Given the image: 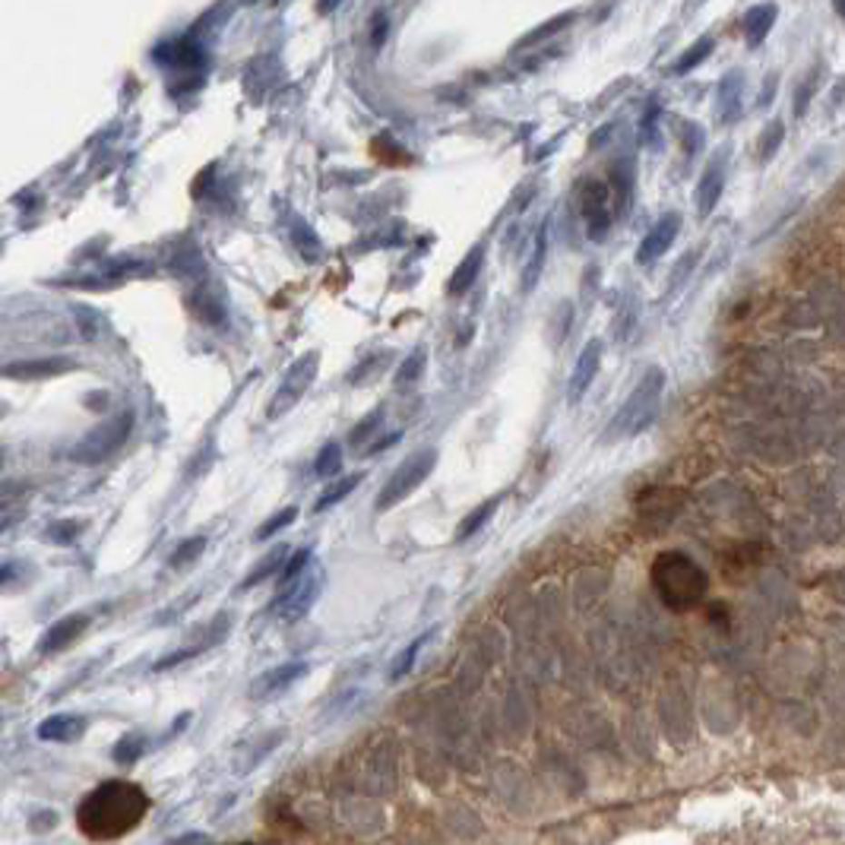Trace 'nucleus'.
<instances>
[{
    "label": "nucleus",
    "mask_w": 845,
    "mask_h": 845,
    "mask_svg": "<svg viewBox=\"0 0 845 845\" xmlns=\"http://www.w3.org/2000/svg\"><path fill=\"white\" fill-rule=\"evenodd\" d=\"M149 814V795L127 779H108L89 791L76 808V823L89 840L108 842L134 833Z\"/></svg>",
    "instance_id": "obj_1"
},
{
    "label": "nucleus",
    "mask_w": 845,
    "mask_h": 845,
    "mask_svg": "<svg viewBox=\"0 0 845 845\" xmlns=\"http://www.w3.org/2000/svg\"><path fill=\"white\" fill-rule=\"evenodd\" d=\"M652 586H656L659 599L668 608L687 611V608H693L706 595V573L687 554L668 552L652 567Z\"/></svg>",
    "instance_id": "obj_2"
},
{
    "label": "nucleus",
    "mask_w": 845,
    "mask_h": 845,
    "mask_svg": "<svg viewBox=\"0 0 845 845\" xmlns=\"http://www.w3.org/2000/svg\"><path fill=\"white\" fill-rule=\"evenodd\" d=\"M661 390H665V374H661V368H650L643 374V380L633 386V393L627 396V403L618 409V415L611 418L605 441H621V437H633L643 428H650L652 418H656V412H659Z\"/></svg>",
    "instance_id": "obj_3"
},
{
    "label": "nucleus",
    "mask_w": 845,
    "mask_h": 845,
    "mask_svg": "<svg viewBox=\"0 0 845 845\" xmlns=\"http://www.w3.org/2000/svg\"><path fill=\"white\" fill-rule=\"evenodd\" d=\"M434 466H437V450H418V453H412L403 466L393 472L390 482L383 484V491L377 494L374 507L383 513V510H393L396 503H403L405 497H409L412 491H415L418 484L434 472Z\"/></svg>",
    "instance_id": "obj_4"
},
{
    "label": "nucleus",
    "mask_w": 845,
    "mask_h": 845,
    "mask_svg": "<svg viewBox=\"0 0 845 845\" xmlns=\"http://www.w3.org/2000/svg\"><path fill=\"white\" fill-rule=\"evenodd\" d=\"M130 428H134V415H130V412H121V415L108 418L104 424H98V428L89 431V434L83 437V441L76 443L74 450H70V456H74L76 462H102V460H108L111 453H117V450L127 443Z\"/></svg>",
    "instance_id": "obj_5"
},
{
    "label": "nucleus",
    "mask_w": 845,
    "mask_h": 845,
    "mask_svg": "<svg viewBox=\"0 0 845 845\" xmlns=\"http://www.w3.org/2000/svg\"><path fill=\"white\" fill-rule=\"evenodd\" d=\"M576 200H580V213L582 222H586V234L592 241H605L614 222V200L611 190H608V181L586 178L580 190H576Z\"/></svg>",
    "instance_id": "obj_6"
},
{
    "label": "nucleus",
    "mask_w": 845,
    "mask_h": 845,
    "mask_svg": "<svg viewBox=\"0 0 845 845\" xmlns=\"http://www.w3.org/2000/svg\"><path fill=\"white\" fill-rule=\"evenodd\" d=\"M320 589H323V567L313 561L311 567H307L304 573L298 576V580L288 582V586L282 589V595H279V601H276L279 618L285 621V624H294V621H301L313 608V601L320 599Z\"/></svg>",
    "instance_id": "obj_7"
},
{
    "label": "nucleus",
    "mask_w": 845,
    "mask_h": 845,
    "mask_svg": "<svg viewBox=\"0 0 845 845\" xmlns=\"http://www.w3.org/2000/svg\"><path fill=\"white\" fill-rule=\"evenodd\" d=\"M317 364H320V355H317V352H307L304 358H298V362H294L292 368H288V374H285V380H282L279 393L273 396L270 412H266V415H270V418L285 415V412L292 409V405L298 403L301 396H304L307 386L313 383V377H317Z\"/></svg>",
    "instance_id": "obj_8"
},
{
    "label": "nucleus",
    "mask_w": 845,
    "mask_h": 845,
    "mask_svg": "<svg viewBox=\"0 0 845 845\" xmlns=\"http://www.w3.org/2000/svg\"><path fill=\"white\" fill-rule=\"evenodd\" d=\"M70 371H76V362H74V358H64V355L25 358V362L0 364V377H4V380H19V383H25V380H55V377L70 374Z\"/></svg>",
    "instance_id": "obj_9"
},
{
    "label": "nucleus",
    "mask_w": 845,
    "mask_h": 845,
    "mask_svg": "<svg viewBox=\"0 0 845 845\" xmlns=\"http://www.w3.org/2000/svg\"><path fill=\"white\" fill-rule=\"evenodd\" d=\"M678 232H681V213H665V215H661L656 225L650 228V234H646V238L640 241V247H637V263H640V266L656 263L661 254H668V247L674 244Z\"/></svg>",
    "instance_id": "obj_10"
},
{
    "label": "nucleus",
    "mask_w": 845,
    "mask_h": 845,
    "mask_svg": "<svg viewBox=\"0 0 845 845\" xmlns=\"http://www.w3.org/2000/svg\"><path fill=\"white\" fill-rule=\"evenodd\" d=\"M86 631H89V614H67V618L55 621V624L42 633L38 652H42V656H57V652L70 650Z\"/></svg>",
    "instance_id": "obj_11"
},
{
    "label": "nucleus",
    "mask_w": 845,
    "mask_h": 845,
    "mask_svg": "<svg viewBox=\"0 0 845 845\" xmlns=\"http://www.w3.org/2000/svg\"><path fill=\"white\" fill-rule=\"evenodd\" d=\"M601 352H605V345H601V339H592V343H586V349L580 352V358H576V368L573 374H570V399H582V393L592 386L595 374H599V364H601Z\"/></svg>",
    "instance_id": "obj_12"
},
{
    "label": "nucleus",
    "mask_w": 845,
    "mask_h": 845,
    "mask_svg": "<svg viewBox=\"0 0 845 845\" xmlns=\"http://www.w3.org/2000/svg\"><path fill=\"white\" fill-rule=\"evenodd\" d=\"M307 674V661H288V665H276L251 687L254 697H276V693H285L288 687L294 684L298 678Z\"/></svg>",
    "instance_id": "obj_13"
},
{
    "label": "nucleus",
    "mask_w": 845,
    "mask_h": 845,
    "mask_svg": "<svg viewBox=\"0 0 845 845\" xmlns=\"http://www.w3.org/2000/svg\"><path fill=\"white\" fill-rule=\"evenodd\" d=\"M35 731H38V738H42V741L70 744V741H76V738L86 735V719H83V716H67V712H61V716L42 719Z\"/></svg>",
    "instance_id": "obj_14"
},
{
    "label": "nucleus",
    "mask_w": 845,
    "mask_h": 845,
    "mask_svg": "<svg viewBox=\"0 0 845 845\" xmlns=\"http://www.w3.org/2000/svg\"><path fill=\"white\" fill-rule=\"evenodd\" d=\"M741 98H744V74H741V70H731V74L725 76L722 83H719V93H716L719 121H725V124L738 121V117H741V111H744Z\"/></svg>",
    "instance_id": "obj_15"
},
{
    "label": "nucleus",
    "mask_w": 845,
    "mask_h": 845,
    "mask_svg": "<svg viewBox=\"0 0 845 845\" xmlns=\"http://www.w3.org/2000/svg\"><path fill=\"white\" fill-rule=\"evenodd\" d=\"M633 184H637V172H633V162L631 159L611 165V181H608V190H611L614 215H618V219H624V215L631 213Z\"/></svg>",
    "instance_id": "obj_16"
},
{
    "label": "nucleus",
    "mask_w": 845,
    "mask_h": 845,
    "mask_svg": "<svg viewBox=\"0 0 845 845\" xmlns=\"http://www.w3.org/2000/svg\"><path fill=\"white\" fill-rule=\"evenodd\" d=\"M722 190H725V162H710L703 172V178H700L697 184V209L700 215H710L712 209L719 206V200H722Z\"/></svg>",
    "instance_id": "obj_17"
},
{
    "label": "nucleus",
    "mask_w": 845,
    "mask_h": 845,
    "mask_svg": "<svg viewBox=\"0 0 845 845\" xmlns=\"http://www.w3.org/2000/svg\"><path fill=\"white\" fill-rule=\"evenodd\" d=\"M482 266H484V244H475L466 257H462V263L453 270V276H450V282H447V292L453 294V298L456 294H466L469 288L475 285Z\"/></svg>",
    "instance_id": "obj_18"
},
{
    "label": "nucleus",
    "mask_w": 845,
    "mask_h": 845,
    "mask_svg": "<svg viewBox=\"0 0 845 845\" xmlns=\"http://www.w3.org/2000/svg\"><path fill=\"white\" fill-rule=\"evenodd\" d=\"M776 13H779V6L770 4V0H766V4L751 6V10L744 13V38H748L751 48L763 45V38L770 35L772 23H776Z\"/></svg>",
    "instance_id": "obj_19"
},
{
    "label": "nucleus",
    "mask_w": 845,
    "mask_h": 845,
    "mask_svg": "<svg viewBox=\"0 0 845 845\" xmlns=\"http://www.w3.org/2000/svg\"><path fill=\"white\" fill-rule=\"evenodd\" d=\"M810 307L814 313H823V317H833V313L845 311V292L840 288V282L833 279H820L814 285V298H810Z\"/></svg>",
    "instance_id": "obj_20"
},
{
    "label": "nucleus",
    "mask_w": 845,
    "mask_h": 845,
    "mask_svg": "<svg viewBox=\"0 0 845 845\" xmlns=\"http://www.w3.org/2000/svg\"><path fill=\"white\" fill-rule=\"evenodd\" d=\"M545 257H548V225H542L532 241V257H529L526 270H522V292H532L539 285L542 270H545Z\"/></svg>",
    "instance_id": "obj_21"
},
{
    "label": "nucleus",
    "mask_w": 845,
    "mask_h": 845,
    "mask_svg": "<svg viewBox=\"0 0 845 845\" xmlns=\"http://www.w3.org/2000/svg\"><path fill=\"white\" fill-rule=\"evenodd\" d=\"M187 307L203 320V323H209V326H219L222 320H225V304H222L215 294L203 292V288H196V292L187 294Z\"/></svg>",
    "instance_id": "obj_22"
},
{
    "label": "nucleus",
    "mask_w": 845,
    "mask_h": 845,
    "mask_svg": "<svg viewBox=\"0 0 845 845\" xmlns=\"http://www.w3.org/2000/svg\"><path fill=\"white\" fill-rule=\"evenodd\" d=\"M285 558H288V552H285L282 545L276 548V552H270L263 561L257 563V567L251 570V573L244 576V580L238 582V592H247V589H254V586H260V582H266L270 576H279V570H282V563H285Z\"/></svg>",
    "instance_id": "obj_23"
},
{
    "label": "nucleus",
    "mask_w": 845,
    "mask_h": 845,
    "mask_svg": "<svg viewBox=\"0 0 845 845\" xmlns=\"http://www.w3.org/2000/svg\"><path fill=\"white\" fill-rule=\"evenodd\" d=\"M362 482H364V472H355V475H345V478H339V482H333L330 488H326L323 494L317 497V503H313V513H323V510L336 507V503L345 501V497H349Z\"/></svg>",
    "instance_id": "obj_24"
},
{
    "label": "nucleus",
    "mask_w": 845,
    "mask_h": 845,
    "mask_svg": "<svg viewBox=\"0 0 845 845\" xmlns=\"http://www.w3.org/2000/svg\"><path fill=\"white\" fill-rule=\"evenodd\" d=\"M712 48H716V38H712V35H703L700 42H693L691 48H687L684 55L678 57V64H674V74H691L693 67H700V64L710 57Z\"/></svg>",
    "instance_id": "obj_25"
},
{
    "label": "nucleus",
    "mask_w": 845,
    "mask_h": 845,
    "mask_svg": "<svg viewBox=\"0 0 845 845\" xmlns=\"http://www.w3.org/2000/svg\"><path fill=\"white\" fill-rule=\"evenodd\" d=\"M820 67H814L810 74H804V80L798 83L795 86V93H791V114L795 117H801L804 111H808V104L814 102V95H817V86H820Z\"/></svg>",
    "instance_id": "obj_26"
},
{
    "label": "nucleus",
    "mask_w": 845,
    "mask_h": 845,
    "mask_svg": "<svg viewBox=\"0 0 845 845\" xmlns=\"http://www.w3.org/2000/svg\"><path fill=\"white\" fill-rule=\"evenodd\" d=\"M497 503H501V494L497 497H491V501H484L482 507H475L472 513L466 516V522L460 526V532H456V542H466V539H472V535L478 532V529L484 526V522L494 516V510H497Z\"/></svg>",
    "instance_id": "obj_27"
},
{
    "label": "nucleus",
    "mask_w": 845,
    "mask_h": 845,
    "mask_svg": "<svg viewBox=\"0 0 845 845\" xmlns=\"http://www.w3.org/2000/svg\"><path fill=\"white\" fill-rule=\"evenodd\" d=\"M311 563H313V552H311V548H298L294 554H288L285 563H282V570H279V576H276L279 586L285 589L288 582H294L301 573H304L307 567H311Z\"/></svg>",
    "instance_id": "obj_28"
},
{
    "label": "nucleus",
    "mask_w": 845,
    "mask_h": 845,
    "mask_svg": "<svg viewBox=\"0 0 845 845\" xmlns=\"http://www.w3.org/2000/svg\"><path fill=\"white\" fill-rule=\"evenodd\" d=\"M431 640V633H422L418 640H412L409 646H405L403 652L396 656V661H393V671H390V681H399V678H405V674L412 671V665H415V659H418V652L424 650V643Z\"/></svg>",
    "instance_id": "obj_29"
},
{
    "label": "nucleus",
    "mask_w": 845,
    "mask_h": 845,
    "mask_svg": "<svg viewBox=\"0 0 845 845\" xmlns=\"http://www.w3.org/2000/svg\"><path fill=\"white\" fill-rule=\"evenodd\" d=\"M576 19V13L573 10H567V13H558V16H552L548 23H542L539 29H532L529 32L526 38L520 42V48H529V45H539V42H545L548 35H554V32H561L563 25H570Z\"/></svg>",
    "instance_id": "obj_30"
},
{
    "label": "nucleus",
    "mask_w": 845,
    "mask_h": 845,
    "mask_svg": "<svg viewBox=\"0 0 845 845\" xmlns=\"http://www.w3.org/2000/svg\"><path fill=\"white\" fill-rule=\"evenodd\" d=\"M203 552H206V535H194V539H184L172 552V558H168V567H174V570L187 567V563H194Z\"/></svg>",
    "instance_id": "obj_31"
},
{
    "label": "nucleus",
    "mask_w": 845,
    "mask_h": 845,
    "mask_svg": "<svg viewBox=\"0 0 845 845\" xmlns=\"http://www.w3.org/2000/svg\"><path fill=\"white\" fill-rule=\"evenodd\" d=\"M339 469H343V447L339 443H326L317 453V460H313V472L320 478H333L339 475Z\"/></svg>",
    "instance_id": "obj_32"
},
{
    "label": "nucleus",
    "mask_w": 845,
    "mask_h": 845,
    "mask_svg": "<svg viewBox=\"0 0 845 845\" xmlns=\"http://www.w3.org/2000/svg\"><path fill=\"white\" fill-rule=\"evenodd\" d=\"M681 127H678V140H681V146H684V153L687 155H700L703 153V146H706V134H703V127L700 124H693V121H678Z\"/></svg>",
    "instance_id": "obj_33"
},
{
    "label": "nucleus",
    "mask_w": 845,
    "mask_h": 845,
    "mask_svg": "<svg viewBox=\"0 0 845 845\" xmlns=\"http://www.w3.org/2000/svg\"><path fill=\"white\" fill-rule=\"evenodd\" d=\"M380 424H383V409H374L368 418H362V422L352 428L349 443H352V447H364V443H368L371 437H374L377 431H380Z\"/></svg>",
    "instance_id": "obj_34"
},
{
    "label": "nucleus",
    "mask_w": 845,
    "mask_h": 845,
    "mask_svg": "<svg viewBox=\"0 0 845 845\" xmlns=\"http://www.w3.org/2000/svg\"><path fill=\"white\" fill-rule=\"evenodd\" d=\"M294 516H298V507H285V510H279V513H273L270 520L263 522V526L257 529V535L254 539L257 542H266V539H273V535H279L282 529H288L294 522Z\"/></svg>",
    "instance_id": "obj_35"
},
{
    "label": "nucleus",
    "mask_w": 845,
    "mask_h": 845,
    "mask_svg": "<svg viewBox=\"0 0 845 845\" xmlns=\"http://www.w3.org/2000/svg\"><path fill=\"white\" fill-rule=\"evenodd\" d=\"M83 529H86L83 520H61V522H55V526H48L45 539L55 542V545H70V542H76V535H80Z\"/></svg>",
    "instance_id": "obj_36"
},
{
    "label": "nucleus",
    "mask_w": 845,
    "mask_h": 845,
    "mask_svg": "<svg viewBox=\"0 0 845 845\" xmlns=\"http://www.w3.org/2000/svg\"><path fill=\"white\" fill-rule=\"evenodd\" d=\"M782 140H785V127H782V121H772L770 127L763 130V136H760V159H763V162H770L772 155L779 153V146H782Z\"/></svg>",
    "instance_id": "obj_37"
},
{
    "label": "nucleus",
    "mask_w": 845,
    "mask_h": 845,
    "mask_svg": "<svg viewBox=\"0 0 845 845\" xmlns=\"http://www.w3.org/2000/svg\"><path fill=\"white\" fill-rule=\"evenodd\" d=\"M386 362H390V355H386V352H377V355L364 358V362L349 374V383H368V377H374L377 371H383Z\"/></svg>",
    "instance_id": "obj_38"
},
{
    "label": "nucleus",
    "mask_w": 845,
    "mask_h": 845,
    "mask_svg": "<svg viewBox=\"0 0 845 845\" xmlns=\"http://www.w3.org/2000/svg\"><path fill=\"white\" fill-rule=\"evenodd\" d=\"M424 371V349H415L409 358L403 362V368L396 371V386H405V383H415L418 377H422Z\"/></svg>",
    "instance_id": "obj_39"
},
{
    "label": "nucleus",
    "mask_w": 845,
    "mask_h": 845,
    "mask_svg": "<svg viewBox=\"0 0 845 845\" xmlns=\"http://www.w3.org/2000/svg\"><path fill=\"white\" fill-rule=\"evenodd\" d=\"M143 753H146V744H143V738L140 735H127V738H121V741H117L114 760H117V763H136Z\"/></svg>",
    "instance_id": "obj_40"
},
{
    "label": "nucleus",
    "mask_w": 845,
    "mask_h": 845,
    "mask_svg": "<svg viewBox=\"0 0 845 845\" xmlns=\"http://www.w3.org/2000/svg\"><path fill=\"white\" fill-rule=\"evenodd\" d=\"M656 114H659V108H650V114L643 117V127H640V140H643L646 146H652V143H656V136H659Z\"/></svg>",
    "instance_id": "obj_41"
},
{
    "label": "nucleus",
    "mask_w": 845,
    "mask_h": 845,
    "mask_svg": "<svg viewBox=\"0 0 845 845\" xmlns=\"http://www.w3.org/2000/svg\"><path fill=\"white\" fill-rule=\"evenodd\" d=\"M55 823H57V814L55 810H38L35 814V823H29L35 833H42V830H55Z\"/></svg>",
    "instance_id": "obj_42"
},
{
    "label": "nucleus",
    "mask_w": 845,
    "mask_h": 845,
    "mask_svg": "<svg viewBox=\"0 0 845 845\" xmlns=\"http://www.w3.org/2000/svg\"><path fill=\"white\" fill-rule=\"evenodd\" d=\"M383 38H386V13H377V16H374V35H371V42L383 45Z\"/></svg>",
    "instance_id": "obj_43"
},
{
    "label": "nucleus",
    "mask_w": 845,
    "mask_h": 845,
    "mask_svg": "<svg viewBox=\"0 0 845 845\" xmlns=\"http://www.w3.org/2000/svg\"><path fill=\"white\" fill-rule=\"evenodd\" d=\"M399 441V434H390V437H380V441L374 443V447H368V456H374V453H380V450H386V447H393V443Z\"/></svg>",
    "instance_id": "obj_44"
},
{
    "label": "nucleus",
    "mask_w": 845,
    "mask_h": 845,
    "mask_svg": "<svg viewBox=\"0 0 845 845\" xmlns=\"http://www.w3.org/2000/svg\"><path fill=\"white\" fill-rule=\"evenodd\" d=\"M13 576H16V567H13V563H0V586H4V582H10Z\"/></svg>",
    "instance_id": "obj_45"
},
{
    "label": "nucleus",
    "mask_w": 845,
    "mask_h": 845,
    "mask_svg": "<svg viewBox=\"0 0 845 845\" xmlns=\"http://www.w3.org/2000/svg\"><path fill=\"white\" fill-rule=\"evenodd\" d=\"M336 6H339V0H320L317 10L320 13H330V10H336Z\"/></svg>",
    "instance_id": "obj_46"
},
{
    "label": "nucleus",
    "mask_w": 845,
    "mask_h": 845,
    "mask_svg": "<svg viewBox=\"0 0 845 845\" xmlns=\"http://www.w3.org/2000/svg\"><path fill=\"white\" fill-rule=\"evenodd\" d=\"M833 10L840 13V16H845V0H833Z\"/></svg>",
    "instance_id": "obj_47"
},
{
    "label": "nucleus",
    "mask_w": 845,
    "mask_h": 845,
    "mask_svg": "<svg viewBox=\"0 0 845 845\" xmlns=\"http://www.w3.org/2000/svg\"><path fill=\"white\" fill-rule=\"evenodd\" d=\"M4 415H6V405H4V403H0V418H4Z\"/></svg>",
    "instance_id": "obj_48"
},
{
    "label": "nucleus",
    "mask_w": 845,
    "mask_h": 845,
    "mask_svg": "<svg viewBox=\"0 0 845 845\" xmlns=\"http://www.w3.org/2000/svg\"><path fill=\"white\" fill-rule=\"evenodd\" d=\"M6 526H10V520H0V529H6Z\"/></svg>",
    "instance_id": "obj_49"
},
{
    "label": "nucleus",
    "mask_w": 845,
    "mask_h": 845,
    "mask_svg": "<svg viewBox=\"0 0 845 845\" xmlns=\"http://www.w3.org/2000/svg\"><path fill=\"white\" fill-rule=\"evenodd\" d=\"M241 845H251V842H241Z\"/></svg>",
    "instance_id": "obj_50"
},
{
    "label": "nucleus",
    "mask_w": 845,
    "mask_h": 845,
    "mask_svg": "<svg viewBox=\"0 0 845 845\" xmlns=\"http://www.w3.org/2000/svg\"><path fill=\"white\" fill-rule=\"evenodd\" d=\"M273 4H279V0H273Z\"/></svg>",
    "instance_id": "obj_51"
},
{
    "label": "nucleus",
    "mask_w": 845,
    "mask_h": 845,
    "mask_svg": "<svg viewBox=\"0 0 845 845\" xmlns=\"http://www.w3.org/2000/svg\"><path fill=\"white\" fill-rule=\"evenodd\" d=\"M0 460H4V453H0Z\"/></svg>",
    "instance_id": "obj_52"
}]
</instances>
